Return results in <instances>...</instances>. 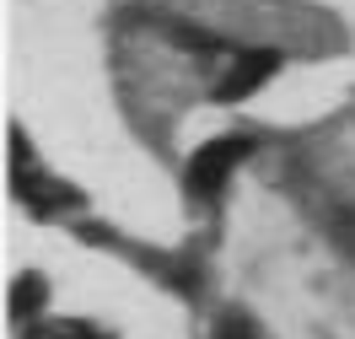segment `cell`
<instances>
[{"label": "cell", "instance_id": "cell-2", "mask_svg": "<svg viewBox=\"0 0 355 339\" xmlns=\"http://www.w3.org/2000/svg\"><path fill=\"white\" fill-rule=\"evenodd\" d=\"M275 70H280V54H275V49H253V54H243V60L216 81V97H221V103H237L248 92H259Z\"/></svg>", "mask_w": 355, "mask_h": 339}, {"label": "cell", "instance_id": "cell-4", "mask_svg": "<svg viewBox=\"0 0 355 339\" xmlns=\"http://www.w3.org/2000/svg\"><path fill=\"white\" fill-rule=\"evenodd\" d=\"M33 296H38V280L27 275L22 286H17V302H11V307H17V313H27V307H33Z\"/></svg>", "mask_w": 355, "mask_h": 339}, {"label": "cell", "instance_id": "cell-3", "mask_svg": "<svg viewBox=\"0 0 355 339\" xmlns=\"http://www.w3.org/2000/svg\"><path fill=\"white\" fill-rule=\"evenodd\" d=\"M33 339H108V334H97V329H87V323H38Z\"/></svg>", "mask_w": 355, "mask_h": 339}, {"label": "cell", "instance_id": "cell-1", "mask_svg": "<svg viewBox=\"0 0 355 339\" xmlns=\"http://www.w3.org/2000/svg\"><path fill=\"white\" fill-rule=\"evenodd\" d=\"M248 151H253V146H248L243 135L200 146V157L189 162V194H194V200H216V194H221V183L232 178V167H237Z\"/></svg>", "mask_w": 355, "mask_h": 339}, {"label": "cell", "instance_id": "cell-5", "mask_svg": "<svg viewBox=\"0 0 355 339\" xmlns=\"http://www.w3.org/2000/svg\"><path fill=\"white\" fill-rule=\"evenodd\" d=\"M221 339H248V334H243V329H237V323H232V329H226V334H221Z\"/></svg>", "mask_w": 355, "mask_h": 339}]
</instances>
